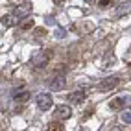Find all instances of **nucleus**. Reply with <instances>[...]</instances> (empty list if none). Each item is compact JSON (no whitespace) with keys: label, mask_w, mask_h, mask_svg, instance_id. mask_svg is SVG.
Listing matches in <instances>:
<instances>
[{"label":"nucleus","mask_w":131,"mask_h":131,"mask_svg":"<svg viewBox=\"0 0 131 131\" xmlns=\"http://www.w3.org/2000/svg\"><path fill=\"white\" fill-rule=\"evenodd\" d=\"M56 118H61V120H67V118H70V115H72V109L68 107V105H57L56 107Z\"/></svg>","instance_id":"obj_5"},{"label":"nucleus","mask_w":131,"mask_h":131,"mask_svg":"<svg viewBox=\"0 0 131 131\" xmlns=\"http://www.w3.org/2000/svg\"><path fill=\"white\" fill-rule=\"evenodd\" d=\"M116 63V57L113 56V54H107L105 57H103V61H102V68H109V67H113Z\"/></svg>","instance_id":"obj_11"},{"label":"nucleus","mask_w":131,"mask_h":131,"mask_svg":"<svg viewBox=\"0 0 131 131\" xmlns=\"http://www.w3.org/2000/svg\"><path fill=\"white\" fill-rule=\"evenodd\" d=\"M2 22L7 26V28H11V26H15L17 22H19V17H17L15 13H11V15H6L4 19H2Z\"/></svg>","instance_id":"obj_10"},{"label":"nucleus","mask_w":131,"mask_h":131,"mask_svg":"<svg viewBox=\"0 0 131 131\" xmlns=\"http://www.w3.org/2000/svg\"><path fill=\"white\" fill-rule=\"evenodd\" d=\"M50 57H52V52L50 50H41L37 52V56L33 57V67L35 68H45L50 63Z\"/></svg>","instance_id":"obj_1"},{"label":"nucleus","mask_w":131,"mask_h":131,"mask_svg":"<svg viewBox=\"0 0 131 131\" xmlns=\"http://www.w3.org/2000/svg\"><path fill=\"white\" fill-rule=\"evenodd\" d=\"M31 26H33V22H31V20H28V22H24V24H22V28H24V30H30Z\"/></svg>","instance_id":"obj_15"},{"label":"nucleus","mask_w":131,"mask_h":131,"mask_svg":"<svg viewBox=\"0 0 131 131\" xmlns=\"http://www.w3.org/2000/svg\"><path fill=\"white\" fill-rule=\"evenodd\" d=\"M116 85H118V78L113 76V78H105V80H102L98 85H96V89H98L100 92H107V91H113Z\"/></svg>","instance_id":"obj_3"},{"label":"nucleus","mask_w":131,"mask_h":131,"mask_svg":"<svg viewBox=\"0 0 131 131\" xmlns=\"http://www.w3.org/2000/svg\"><path fill=\"white\" fill-rule=\"evenodd\" d=\"M56 37H63V30H57L56 31Z\"/></svg>","instance_id":"obj_18"},{"label":"nucleus","mask_w":131,"mask_h":131,"mask_svg":"<svg viewBox=\"0 0 131 131\" xmlns=\"http://www.w3.org/2000/svg\"><path fill=\"white\" fill-rule=\"evenodd\" d=\"M131 11V2H124V4H120V7L116 9V17H122V15H126Z\"/></svg>","instance_id":"obj_12"},{"label":"nucleus","mask_w":131,"mask_h":131,"mask_svg":"<svg viewBox=\"0 0 131 131\" xmlns=\"http://www.w3.org/2000/svg\"><path fill=\"white\" fill-rule=\"evenodd\" d=\"M120 120L124 122V124H131V113H122Z\"/></svg>","instance_id":"obj_14"},{"label":"nucleus","mask_w":131,"mask_h":131,"mask_svg":"<svg viewBox=\"0 0 131 131\" xmlns=\"http://www.w3.org/2000/svg\"><path fill=\"white\" fill-rule=\"evenodd\" d=\"M85 98H87L85 91H74V92H70V94H68V100H70L72 103H81Z\"/></svg>","instance_id":"obj_8"},{"label":"nucleus","mask_w":131,"mask_h":131,"mask_svg":"<svg viewBox=\"0 0 131 131\" xmlns=\"http://www.w3.org/2000/svg\"><path fill=\"white\" fill-rule=\"evenodd\" d=\"M17 17H19V19H24V17H28L30 13H31V6L30 4H22V6H19L17 7V9L13 11Z\"/></svg>","instance_id":"obj_7"},{"label":"nucleus","mask_w":131,"mask_h":131,"mask_svg":"<svg viewBox=\"0 0 131 131\" xmlns=\"http://www.w3.org/2000/svg\"><path fill=\"white\" fill-rule=\"evenodd\" d=\"M109 131H122V127H111Z\"/></svg>","instance_id":"obj_19"},{"label":"nucleus","mask_w":131,"mask_h":131,"mask_svg":"<svg viewBox=\"0 0 131 131\" xmlns=\"http://www.w3.org/2000/svg\"><path fill=\"white\" fill-rule=\"evenodd\" d=\"M65 85H67V80L63 76H56V78H52V80L48 81V87L52 91H63Z\"/></svg>","instance_id":"obj_4"},{"label":"nucleus","mask_w":131,"mask_h":131,"mask_svg":"<svg viewBox=\"0 0 131 131\" xmlns=\"http://www.w3.org/2000/svg\"><path fill=\"white\" fill-rule=\"evenodd\" d=\"M85 2H87V4H92V2H96V0H85Z\"/></svg>","instance_id":"obj_20"},{"label":"nucleus","mask_w":131,"mask_h":131,"mask_svg":"<svg viewBox=\"0 0 131 131\" xmlns=\"http://www.w3.org/2000/svg\"><path fill=\"white\" fill-rule=\"evenodd\" d=\"M52 2H54L56 6H63V4H65V0H52Z\"/></svg>","instance_id":"obj_17"},{"label":"nucleus","mask_w":131,"mask_h":131,"mask_svg":"<svg viewBox=\"0 0 131 131\" xmlns=\"http://www.w3.org/2000/svg\"><path fill=\"white\" fill-rule=\"evenodd\" d=\"M13 100L17 102V103H26L30 100V92L28 91H17L15 94H13Z\"/></svg>","instance_id":"obj_9"},{"label":"nucleus","mask_w":131,"mask_h":131,"mask_svg":"<svg viewBox=\"0 0 131 131\" xmlns=\"http://www.w3.org/2000/svg\"><path fill=\"white\" fill-rule=\"evenodd\" d=\"M48 131H65V127H63V124H59V122H50Z\"/></svg>","instance_id":"obj_13"},{"label":"nucleus","mask_w":131,"mask_h":131,"mask_svg":"<svg viewBox=\"0 0 131 131\" xmlns=\"http://www.w3.org/2000/svg\"><path fill=\"white\" fill-rule=\"evenodd\" d=\"M109 2H111V0H100V7H105V6H109Z\"/></svg>","instance_id":"obj_16"},{"label":"nucleus","mask_w":131,"mask_h":131,"mask_svg":"<svg viewBox=\"0 0 131 131\" xmlns=\"http://www.w3.org/2000/svg\"><path fill=\"white\" fill-rule=\"evenodd\" d=\"M35 103H37V109L39 111H48V109H52V94H48V92H41V94H37V100H35Z\"/></svg>","instance_id":"obj_2"},{"label":"nucleus","mask_w":131,"mask_h":131,"mask_svg":"<svg viewBox=\"0 0 131 131\" xmlns=\"http://www.w3.org/2000/svg\"><path fill=\"white\" fill-rule=\"evenodd\" d=\"M124 105H126V98H124V96L113 98V100L109 102V109H111V111H120V109H124Z\"/></svg>","instance_id":"obj_6"}]
</instances>
